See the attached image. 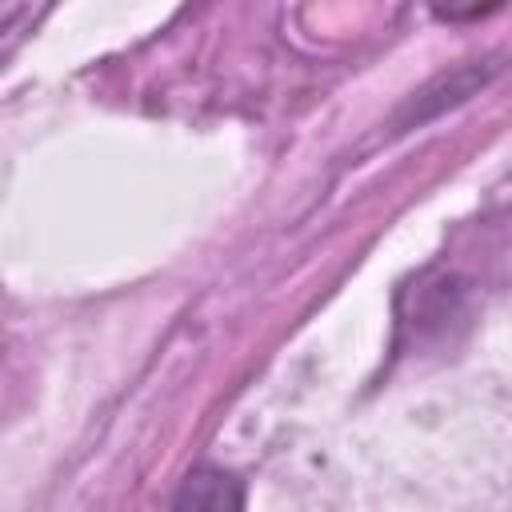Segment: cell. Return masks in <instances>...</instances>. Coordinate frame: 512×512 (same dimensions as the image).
Masks as SVG:
<instances>
[{"label":"cell","mask_w":512,"mask_h":512,"mask_svg":"<svg viewBox=\"0 0 512 512\" xmlns=\"http://www.w3.org/2000/svg\"><path fill=\"white\" fill-rule=\"evenodd\" d=\"M168 512H244V484L212 464H200L184 476Z\"/></svg>","instance_id":"6da1fadb"}]
</instances>
